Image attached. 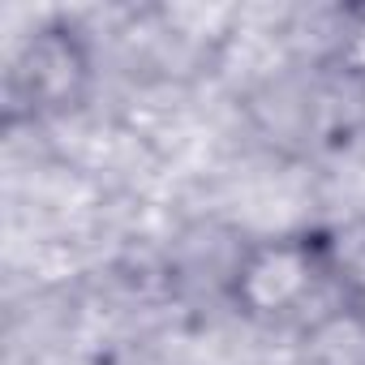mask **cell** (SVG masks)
<instances>
[{"mask_svg":"<svg viewBox=\"0 0 365 365\" xmlns=\"http://www.w3.org/2000/svg\"><path fill=\"white\" fill-rule=\"evenodd\" d=\"M99 82L95 43L73 18H43L31 26L5 61V129H35L78 116Z\"/></svg>","mask_w":365,"mask_h":365,"instance_id":"cell-2","label":"cell"},{"mask_svg":"<svg viewBox=\"0 0 365 365\" xmlns=\"http://www.w3.org/2000/svg\"><path fill=\"white\" fill-rule=\"evenodd\" d=\"M331 301L365 309V211H352L335 224H318Z\"/></svg>","mask_w":365,"mask_h":365,"instance_id":"cell-4","label":"cell"},{"mask_svg":"<svg viewBox=\"0 0 365 365\" xmlns=\"http://www.w3.org/2000/svg\"><path fill=\"white\" fill-rule=\"evenodd\" d=\"M331 65L348 82H365V5L344 14V26L331 43Z\"/></svg>","mask_w":365,"mask_h":365,"instance_id":"cell-5","label":"cell"},{"mask_svg":"<svg viewBox=\"0 0 365 365\" xmlns=\"http://www.w3.org/2000/svg\"><path fill=\"white\" fill-rule=\"evenodd\" d=\"M224 301L258 331L297 335L322 305H331L318 224L245 241L224 271Z\"/></svg>","mask_w":365,"mask_h":365,"instance_id":"cell-1","label":"cell"},{"mask_svg":"<svg viewBox=\"0 0 365 365\" xmlns=\"http://www.w3.org/2000/svg\"><path fill=\"white\" fill-rule=\"evenodd\" d=\"M292 365H365V309L331 301L292 344Z\"/></svg>","mask_w":365,"mask_h":365,"instance_id":"cell-3","label":"cell"}]
</instances>
